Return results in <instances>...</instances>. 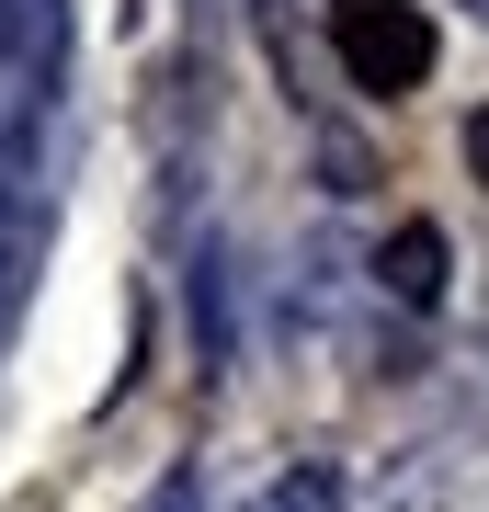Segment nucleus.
Segmentation results:
<instances>
[{
    "label": "nucleus",
    "mask_w": 489,
    "mask_h": 512,
    "mask_svg": "<svg viewBox=\"0 0 489 512\" xmlns=\"http://www.w3.org/2000/svg\"><path fill=\"white\" fill-rule=\"evenodd\" d=\"M342 69H353V92H421L433 80V23L410 0H342Z\"/></svg>",
    "instance_id": "nucleus-1"
},
{
    "label": "nucleus",
    "mask_w": 489,
    "mask_h": 512,
    "mask_svg": "<svg viewBox=\"0 0 489 512\" xmlns=\"http://www.w3.org/2000/svg\"><path fill=\"white\" fill-rule=\"evenodd\" d=\"M376 274H387V296H399V308H433L444 274H455V251H444V228H399V239L376 251Z\"/></svg>",
    "instance_id": "nucleus-2"
},
{
    "label": "nucleus",
    "mask_w": 489,
    "mask_h": 512,
    "mask_svg": "<svg viewBox=\"0 0 489 512\" xmlns=\"http://www.w3.org/2000/svg\"><path fill=\"white\" fill-rule=\"evenodd\" d=\"M262 512H342V478H330V467H285Z\"/></svg>",
    "instance_id": "nucleus-3"
},
{
    "label": "nucleus",
    "mask_w": 489,
    "mask_h": 512,
    "mask_svg": "<svg viewBox=\"0 0 489 512\" xmlns=\"http://www.w3.org/2000/svg\"><path fill=\"white\" fill-rule=\"evenodd\" d=\"M467 171L489 183V114H467Z\"/></svg>",
    "instance_id": "nucleus-4"
},
{
    "label": "nucleus",
    "mask_w": 489,
    "mask_h": 512,
    "mask_svg": "<svg viewBox=\"0 0 489 512\" xmlns=\"http://www.w3.org/2000/svg\"><path fill=\"white\" fill-rule=\"evenodd\" d=\"M23 46V0H0V57H12Z\"/></svg>",
    "instance_id": "nucleus-5"
}]
</instances>
